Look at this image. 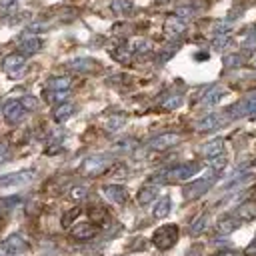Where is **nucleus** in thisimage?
I'll return each mask as SVG.
<instances>
[{
  "label": "nucleus",
  "instance_id": "obj_17",
  "mask_svg": "<svg viewBox=\"0 0 256 256\" xmlns=\"http://www.w3.org/2000/svg\"><path fill=\"white\" fill-rule=\"evenodd\" d=\"M224 94H226V90H224L222 86H212V88L206 90V94L202 96L200 104H202V106H216V104L224 98Z\"/></svg>",
  "mask_w": 256,
  "mask_h": 256
},
{
  "label": "nucleus",
  "instance_id": "obj_31",
  "mask_svg": "<svg viewBox=\"0 0 256 256\" xmlns=\"http://www.w3.org/2000/svg\"><path fill=\"white\" fill-rule=\"evenodd\" d=\"M228 44H230V36H228V34H218V36L214 38V42H212L214 50H224Z\"/></svg>",
  "mask_w": 256,
  "mask_h": 256
},
{
  "label": "nucleus",
  "instance_id": "obj_25",
  "mask_svg": "<svg viewBox=\"0 0 256 256\" xmlns=\"http://www.w3.org/2000/svg\"><path fill=\"white\" fill-rule=\"evenodd\" d=\"M124 124H126V116H124V114H112V116H108L104 128H106L108 132H118Z\"/></svg>",
  "mask_w": 256,
  "mask_h": 256
},
{
  "label": "nucleus",
  "instance_id": "obj_35",
  "mask_svg": "<svg viewBox=\"0 0 256 256\" xmlns=\"http://www.w3.org/2000/svg\"><path fill=\"white\" fill-rule=\"evenodd\" d=\"M242 62H244V60H242V56H238V54H230V56L224 58V66H226V68H238Z\"/></svg>",
  "mask_w": 256,
  "mask_h": 256
},
{
  "label": "nucleus",
  "instance_id": "obj_24",
  "mask_svg": "<svg viewBox=\"0 0 256 256\" xmlns=\"http://www.w3.org/2000/svg\"><path fill=\"white\" fill-rule=\"evenodd\" d=\"M242 222L244 220H254L256 218V204L254 202H244V204H240L238 208H236V212H234Z\"/></svg>",
  "mask_w": 256,
  "mask_h": 256
},
{
  "label": "nucleus",
  "instance_id": "obj_12",
  "mask_svg": "<svg viewBox=\"0 0 256 256\" xmlns=\"http://www.w3.org/2000/svg\"><path fill=\"white\" fill-rule=\"evenodd\" d=\"M100 192H102V196H104L108 202H112V204H124L126 198H128L126 188L120 186V184H106V186H102Z\"/></svg>",
  "mask_w": 256,
  "mask_h": 256
},
{
  "label": "nucleus",
  "instance_id": "obj_37",
  "mask_svg": "<svg viewBox=\"0 0 256 256\" xmlns=\"http://www.w3.org/2000/svg\"><path fill=\"white\" fill-rule=\"evenodd\" d=\"M180 104H182V96H170V98H166V100L162 102V106L168 108V110H174V108H178Z\"/></svg>",
  "mask_w": 256,
  "mask_h": 256
},
{
  "label": "nucleus",
  "instance_id": "obj_4",
  "mask_svg": "<svg viewBox=\"0 0 256 256\" xmlns=\"http://www.w3.org/2000/svg\"><path fill=\"white\" fill-rule=\"evenodd\" d=\"M176 240H178V226H176V224H164V226H160V228L152 234V242H154V246L160 248V250L172 248V246L176 244Z\"/></svg>",
  "mask_w": 256,
  "mask_h": 256
},
{
  "label": "nucleus",
  "instance_id": "obj_40",
  "mask_svg": "<svg viewBox=\"0 0 256 256\" xmlns=\"http://www.w3.org/2000/svg\"><path fill=\"white\" fill-rule=\"evenodd\" d=\"M134 146V140H130V138H124V140H118L116 144H114V148L116 150H130Z\"/></svg>",
  "mask_w": 256,
  "mask_h": 256
},
{
  "label": "nucleus",
  "instance_id": "obj_36",
  "mask_svg": "<svg viewBox=\"0 0 256 256\" xmlns=\"http://www.w3.org/2000/svg\"><path fill=\"white\" fill-rule=\"evenodd\" d=\"M20 102H22V106L26 108V112H28V110H36V108H38V100H36L34 96H22V98H20Z\"/></svg>",
  "mask_w": 256,
  "mask_h": 256
},
{
  "label": "nucleus",
  "instance_id": "obj_23",
  "mask_svg": "<svg viewBox=\"0 0 256 256\" xmlns=\"http://www.w3.org/2000/svg\"><path fill=\"white\" fill-rule=\"evenodd\" d=\"M70 84H72V80L68 76H54V78H50L46 82V90H60V92H64V90H70Z\"/></svg>",
  "mask_w": 256,
  "mask_h": 256
},
{
  "label": "nucleus",
  "instance_id": "obj_2",
  "mask_svg": "<svg viewBox=\"0 0 256 256\" xmlns=\"http://www.w3.org/2000/svg\"><path fill=\"white\" fill-rule=\"evenodd\" d=\"M110 164H112V158L108 154H92V156H88V158L82 160L80 172L84 176H98L104 170H108Z\"/></svg>",
  "mask_w": 256,
  "mask_h": 256
},
{
  "label": "nucleus",
  "instance_id": "obj_1",
  "mask_svg": "<svg viewBox=\"0 0 256 256\" xmlns=\"http://www.w3.org/2000/svg\"><path fill=\"white\" fill-rule=\"evenodd\" d=\"M200 172V164L196 162H188V164H178L170 170H164L162 174H158L154 180L156 182H166V180H190L194 174Z\"/></svg>",
  "mask_w": 256,
  "mask_h": 256
},
{
  "label": "nucleus",
  "instance_id": "obj_22",
  "mask_svg": "<svg viewBox=\"0 0 256 256\" xmlns=\"http://www.w3.org/2000/svg\"><path fill=\"white\" fill-rule=\"evenodd\" d=\"M170 210H172V198L170 196H162V198L156 200L152 214H154V218H166L170 214Z\"/></svg>",
  "mask_w": 256,
  "mask_h": 256
},
{
  "label": "nucleus",
  "instance_id": "obj_41",
  "mask_svg": "<svg viewBox=\"0 0 256 256\" xmlns=\"http://www.w3.org/2000/svg\"><path fill=\"white\" fill-rule=\"evenodd\" d=\"M242 48H246V50H254V48H256V32H254L252 36H246V38H244Z\"/></svg>",
  "mask_w": 256,
  "mask_h": 256
},
{
  "label": "nucleus",
  "instance_id": "obj_28",
  "mask_svg": "<svg viewBox=\"0 0 256 256\" xmlns=\"http://www.w3.org/2000/svg\"><path fill=\"white\" fill-rule=\"evenodd\" d=\"M68 98V90H64V92H60V90H46V100L48 102H64Z\"/></svg>",
  "mask_w": 256,
  "mask_h": 256
},
{
  "label": "nucleus",
  "instance_id": "obj_18",
  "mask_svg": "<svg viewBox=\"0 0 256 256\" xmlns=\"http://www.w3.org/2000/svg\"><path fill=\"white\" fill-rule=\"evenodd\" d=\"M74 112H76V106H74L72 102H62V104H58V106L54 108L52 116H54V120H56L58 124H62V122H66L70 116H74Z\"/></svg>",
  "mask_w": 256,
  "mask_h": 256
},
{
  "label": "nucleus",
  "instance_id": "obj_32",
  "mask_svg": "<svg viewBox=\"0 0 256 256\" xmlns=\"http://www.w3.org/2000/svg\"><path fill=\"white\" fill-rule=\"evenodd\" d=\"M112 56H114L118 62H128V60H130V50H128V46H120V48H116V50L112 52Z\"/></svg>",
  "mask_w": 256,
  "mask_h": 256
},
{
  "label": "nucleus",
  "instance_id": "obj_9",
  "mask_svg": "<svg viewBox=\"0 0 256 256\" xmlns=\"http://www.w3.org/2000/svg\"><path fill=\"white\" fill-rule=\"evenodd\" d=\"M2 114H4V118H6L8 124H18V122L24 118L26 108L22 106L20 100H8V102L2 106Z\"/></svg>",
  "mask_w": 256,
  "mask_h": 256
},
{
  "label": "nucleus",
  "instance_id": "obj_38",
  "mask_svg": "<svg viewBox=\"0 0 256 256\" xmlns=\"http://www.w3.org/2000/svg\"><path fill=\"white\" fill-rule=\"evenodd\" d=\"M46 28H48L46 24L34 22V24H28V26H26V34H36V32H42V30H46Z\"/></svg>",
  "mask_w": 256,
  "mask_h": 256
},
{
  "label": "nucleus",
  "instance_id": "obj_27",
  "mask_svg": "<svg viewBox=\"0 0 256 256\" xmlns=\"http://www.w3.org/2000/svg\"><path fill=\"white\" fill-rule=\"evenodd\" d=\"M226 162H228V160H226V156H224V154H220V156H216V158H210V164H208V166H210V170H212V172H216V174H218V172H222V170L226 168Z\"/></svg>",
  "mask_w": 256,
  "mask_h": 256
},
{
  "label": "nucleus",
  "instance_id": "obj_7",
  "mask_svg": "<svg viewBox=\"0 0 256 256\" xmlns=\"http://www.w3.org/2000/svg\"><path fill=\"white\" fill-rule=\"evenodd\" d=\"M2 68H4V72H8L10 78H18V76H22V72L26 68V56L20 54V52L8 54L2 60Z\"/></svg>",
  "mask_w": 256,
  "mask_h": 256
},
{
  "label": "nucleus",
  "instance_id": "obj_10",
  "mask_svg": "<svg viewBox=\"0 0 256 256\" xmlns=\"http://www.w3.org/2000/svg\"><path fill=\"white\" fill-rule=\"evenodd\" d=\"M26 248H28V244H26V240H24L20 234H10V236L2 242V250H4L6 254H10V256H20V254L26 252Z\"/></svg>",
  "mask_w": 256,
  "mask_h": 256
},
{
  "label": "nucleus",
  "instance_id": "obj_43",
  "mask_svg": "<svg viewBox=\"0 0 256 256\" xmlns=\"http://www.w3.org/2000/svg\"><path fill=\"white\" fill-rule=\"evenodd\" d=\"M20 202H22L20 196H12V198H4V200H0V206L10 208V206H16V204H20Z\"/></svg>",
  "mask_w": 256,
  "mask_h": 256
},
{
  "label": "nucleus",
  "instance_id": "obj_14",
  "mask_svg": "<svg viewBox=\"0 0 256 256\" xmlns=\"http://www.w3.org/2000/svg\"><path fill=\"white\" fill-rule=\"evenodd\" d=\"M200 154L204 156V158H216V156H220V154H224V138H212V140H208V142H204L202 146H200Z\"/></svg>",
  "mask_w": 256,
  "mask_h": 256
},
{
  "label": "nucleus",
  "instance_id": "obj_8",
  "mask_svg": "<svg viewBox=\"0 0 256 256\" xmlns=\"http://www.w3.org/2000/svg\"><path fill=\"white\" fill-rule=\"evenodd\" d=\"M224 124H226V118H224L222 114L212 112V114H206V116L198 118L196 124H194V128H196L198 132H212V130H218V128L224 126Z\"/></svg>",
  "mask_w": 256,
  "mask_h": 256
},
{
  "label": "nucleus",
  "instance_id": "obj_15",
  "mask_svg": "<svg viewBox=\"0 0 256 256\" xmlns=\"http://www.w3.org/2000/svg\"><path fill=\"white\" fill-rule=\"evenodd\" d=\"M240 224H242V220H240L236 214H230V216H224V218H220V220L216 222V232H218L220 236H226V234L234 232L236 228H240Z\"/></svg>",
  "mask_w": 256,
  "mask_h": 256
},
{
  "label": "nucleus",
  "instance_id": "obj_11",
  "mask_svg": "<svg viewBox=\"0 0 256 256\" xmlns=\"http://www.w3.org/2000/svg\"><path fill=\"white\" fill-rule=\"evenodd\" d=\"M178 142H180V136H178V134H174V132H164V134L154 136V138L148 142V148H150V150H168V148H172V146L178 144Z\"/></svg>",
  "mask_w": 256,
  "mask_h": 256
},
{
  "label": "nucleus",
  "instance_id": "obj_29",
  "mask_svg": "<svg viewBox=\"0 0 256 256\" xmlns=\"http://www.w3.org/2000/svg\"><path fill=\"white\" fill-rule=\"evenodd\" d=\"M68 196L72 198V200H84L86 196H88V188L86 186H72L70 188V192H68Z\"/></svg>",
  "mask_w": 256,
  "mask_h": 256
},
{
  "label": "nucleus",
  "instance_id": "obj_21",
  "mask_svg": "<svg viewBox=\"0 0 256 256\" xmlns=\"http://www.w3.org/2000/svg\"><path fill=\"white\" fill-rule=\"evenodd\" d=\"M66 66L74 72H90L96 68V62L92 58H74V60L66 62Z\"/></svg>",
  "mask_w": 256,
  "mask_h": 256
},
{
  "label": "nucleus",
  "instance_id": "obj_3",
  "mask_svg": "<svg viewBox=\"0 0 256 256\" xmlns=\"http://www.w3.org/2000/svg\"><path fill=\"white\" fill-rule=\"evenodd\" d=\"M216 172H208L206 176H202V178H198V180H192L190 184H186L184 186V198H188V200H194V198H200L202 194H206L210 188H212V184H214V180H216Z\"/></svg>",
  "mask_w": 256,
  "mask_h": 256
},
{
  "label": "nucleus",
  "instance_id": "obj_33",
  "mask_svg": "<svg viewBox=\"0 0 256 256\" xmlns=\"http://www.w3.org/2000/svg\"><path fill=\"white\" fill-rule=\"evenodd\" d=\"M110 8H112L114 12H130L132 4H130L128 0H114V2L110 4Z\"/></svg>",
  "mask_w": 256,
  "mask_h": 256
},
{
  "label": "nucleus",
  "instance_id": "obj_39",
  "mask_svg": "<svg viewBox=\"0 0 256 256\" xmlns=\"http://www.w3.org/2000/svg\"><path fill=\"white\" fill-rule=\"evenodd\" d=\"M176 16H180V18H190V16H194V8H190V6H180V8H176Z\"/></svg>",
  "mask_w": 256,
  "mask_h": 256
},
{
  "label": "nucleus",
  "instance_id": "obj_26",
  "mask_svg": "<svg viewBox=\"0 0 256 256\" xmlns=\"http://www.w3.org/2000/svg\"><path fill=\"white\" fill-rule=\"evenodd\" d=\"M206 226H208V214H200V216L190 224V234H192V236H196V234L204 232V230H206Z\"/></svg>",
  "mask_w": 256,
  "mask_h": 256
},
{
  "label": "nucleus",
  "instance_id": "obj_16",
  "mask_svg": "<svg viewBox=\"0 0 256 256\" xmlns=\"http://www.w3.org/2000/svg\"><path fill=\"white\" fill-rule=\"evenodd\" d=\"M156 196H158V186H156V184H146V186H142V188L138 190L136 200H138L140 206H148L150 202L156 200Z\"/></svg>",
  "mask_w": 256,
  "mask_h": 256
},
{
  "label": "nucleus",
  "instance_id": "obj_45",
  "mask_svg": "<svg viewBox=\"0 0 256 256\" xmlns=\"http://www.w3.org/2000/svg\"><path fill=\"white\" fill-rule=\"evenodd\" d=\"M2 154H6V144H4V142H0V156H2Z\"/></svg>",
  "mask_w": 256,
  "mask_h": 256
},
{
  "label": "nucleus",
  "instance_id": "obj_30",
  "mask_svg": "<svg viewBox=\"0 0 256 256\" xmlns=\"http://www.w3.org/2000/svg\"><path fill=\"white\" fill-rule=\"evenodd\" d=\"M78 216H80V208H72V210H68V212L62 216V226H64V228H68V226H70Z\"/></svg>",
  "mask_w": 256,
  "mask_h": 256
},
{
  "label": "nucleus",
  "instance_id": "obj_34",
  "mask_svg": "<svg viewBox=\"0 0 256 256\" xmlns=\"http://www.w3.org/2000/svg\"><path fill=\"white\" fill-rule=\"evenodd\" d=\"M148 50H150V42H148V40H134V42H132V52L144 54V52H148Z\"/></svg>",
  "mask_w": 256,
  "mask_h": 256
},
{
  "label": "nucleus",
  "instance_id": "obj_19",
  "mask_svg": "<svg viewBox=\"0 0 256 256\" xmlns=\"http://www.w3.org/2000/svg\"><path fill=\"white\" fill-rule=\"evenodd\" d=\"M96 226L94 224H88V222H82V224H76L72 226V236L78 238V240H88V238H94L96 236Z\"/></svg>",
  "mask_w": 256,
  "mask_h": 256
},
{
  "label": "nucleus",
  "instance_id": "obj_6",
  "mask_svg": "<svg viewBox=\"0 0 256 256\" xmlns=\"http://www.w3.org/2000/svg\"><path fill=\"white\" fill-rule=\"evenodd\" d=\"M226 114H228V118H234V120L236 118H244V116H254L256 114V92L246 96V98H242V100H238L236 104H232L226 110Z\"/></svg>",
  "mask_w": 256,
  "mask_h": 256
},
{
  "label": "nucleus",
  "instance_id": "obj_46",
  "mask_svg": "<svg viewBox=\"0 0 256 256\" xmlns=\"http://www.w3.org/2000/svg\"><path fill=\"white\" fill-rule=\"evenodd\" d=\"M254 66H256V60H254Z\"/></svg>",
  "mask_w": 256,
  "mask_h": 256
},
{
  "label": "nucleus",
  "instance_id": "obj_44",
  "mask_svg": "<svg viewBox=\"0 0 256 256\" xmlns=\"http://www.w3.org/2000/svg\"><path fill=\"white\" fill-rule=\"evenodd\" d=\"M18 0H0V8H4V10H8V8H12L14 4H16Z\"/></svg>",
  "mask_w": 256,
  "mask_h": 256
},
{
  "label": "nucleus",
  "instance_id": "obj_20",
  "mask_svg": "<svg viewBox=\"0 0 256 256\" xmlns=\"http://www.w3.org/2000/svg\"><path fill=\"white\" fill-rule=\"evenodd\" d=\"M164 28H166V32H168L170 36H180V34L186 32V20L180 18V16H172V18L166 20Z\"/></svg>",
  "mask_w": 256,
  "mask_h": 256
},
{
  "label": "nucleus",
  "instance_id": "obj_13",
  "mask_svg": "<svg viewBox=\"0 0 256 256\" xmlns=\"http://www.w3.org/2000/svg\"><path fill=\"white\" fill-rule=\"evenodd\" d=\"M42 44H44L42 38H38V36H34V34H28V36H24V38L20 40L18 52L24 54V56H32V54H36V52L42 50Z\"/></svg>",
  "mask_w": 256,
  "mask_h": 256
},
{
  "label": "nucleus",
  "instance_id": "obj_42",
  "mask_svg": "<svg viewBox=\"0 0 256 256\" xmlns=\"http://www.w3.org/2000/svg\"><path fill=\"white\" fill-rule=\"evenodd\" d=\"M230 32V24L228 22H218L216 26H214V34L218 36V34H228Z\"/></svg>",
  "mask_w": 256,
  "mask_h": 256
},
{
  "label": "nucleus",
  "instance_id": "obj_5",
  "mask_svg": "<svg viewBox=\"0 0 256 256\" xmlns=\"http://www.w3.org/2000/svg\"><path fill=\"white\" fill-rule=\"evenodd\" d=\"M36 176L34 168L28 170H18V172H10V174H2L0 176V188H16V186H24L28 182H32Z\"/></svg>",
  "mask_w": 256,
  "mask_h": 256
}]
</instances>
